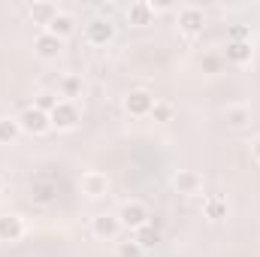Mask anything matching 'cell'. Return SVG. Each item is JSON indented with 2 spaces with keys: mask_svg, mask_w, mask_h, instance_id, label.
Instances as JSON below:
<instances>
[{
  "mask_svg": "<svg viewBox=\"0 0 260 257\" xmlns=\"http://www.w3.org/2000/svg\"><path fill=\"white\" fill-rule=\"evenodd\" d=\"M115 215H118L121 227H127V230H133V233H136L139 227L151 224V212H148V206L139 203V200H127V203H121V209H118Z\"/></svg>",
  "mask_w": 260,
  "mask_h": 257,
  "instance_id": "cell-1",
  "label": "cell"
},
{
  "mask_svg": "<svg viewBox=\"0 0 260 257\" xmlns=\"http://www.w3.org/2000/svg\"><path fill=\"white\" fill-rule=\"evenodd\" d=\"M49 118H52V130H58V133H70V130L79 127V121H82V112H79V106L76 103H70V100H61L52 112H49Z\"/></svg>",
  "mask_w": 260,
  "mask_h": 257,
  "instance_id": "cell-2",
  "label": "cell"
},
{
  "mask_svg": "<svg viewBox=\"0 0 260 257\" xmlns=\"http://www.w3.org/2000/svg\"><path fill=\"white\" fill-rule=\"evenodd\" d=\"M18 124H21V133H27V136H46L52 130V118H49V112H43L37 106H27L18 115Z\"/></svg>",
  "mask_w": 260,
  "mask_h": 257,
  "instance_id": "cell-3",
  "label": "cell"
},
{
  "mask_svg": "<svg viewBox=\"0 0 260 257\" xmlns=\"http://www.w3.org/2000/svg\"><path fill=\"white\" fill-rule=\"evenodd\" d=\"M151 109H154V94H151V91H145V88L127 91V97H124V112H127L130 118H148Z\"/></svg>",
  "mask_w": 260,
  "mask_h": 257,
  "instance_id": "cell-4",
  "label": "cell"
},
{
  "mask_svg": "<svg viewBox=\"0 0 260 257\" xmlns=\"http://www.w3.org/2000/svg\"><path fill=\"white\" fill-rule=\"evenodd\" d=\"M176 24H179V30H182L185 37H197V34H203V27H206V12H203L200 6H182V9L176 12Z\"/></svg>",
  "mask_w": 260,
  "mask_h": 257,
  "instance_id": "cell-5",
  "label": "cell"
},
{
  "mask_svg": "<svg viewBox=\"0 0 260 257\" xmlns=\"http://www.w3.org/2000/svg\"><path fill=\"white\" fill-rule=\"evenodd\" d=\"M85 40H88L91 46H106V43H112V40H115V24H112V18H103V15L91 18V21L85 24Z\"/></svg>",
  "mask_w": 260,
  "mask_h": 257,
  "instance_id": "cell-6",
  "label": "cell"
},
{
  "mask_svg": "<svg viewBox=\"0 0 260 257\" xmlns=\"http://www.w3.org/2000/svg\"><path fill=\"white\" fill-rule=\"evenodd\" d=\"M34 55H37L40 61H58V58L64 55V40H58V37H52L49 30H43V34H37V40H34Z\"/></svg>",
  "mask_w": 260,
  "mask_h": 257,
  "instance_id": "cell-7",
  "label": "cell"
},
{
  "mask_svg": "<svg viewBox=\"0 0 260 257\" xmlns=\"http://www.w3.org/2000/svg\"><path fill=\"white\" fill-rule=\"evenodd\" d=\"M121 230H124V227H121L118 215H109V212H103V215H94V218H91V233H94V239L112 242V239H115Z\"/></svg>",
  "mask_w": 260,
  "mask_h": 257,
  "instance_id": "cell-8",
  "label": "cell"
},
{
  "mask_svg": "<svg viewBox=\"0 0 260 257\" xmlns=\"http://www.w3.org/2000/svg\"><path fill=\"white\" fill-rule=\"evenodd\" d=\"M79 188H82L85 197L100 200V197H106V194H109V176H106V173H100V170H88V173H82Z\"/></svg>",
  "mask_w": 260,
  "mask_h": 257,
  "instance_id": "cell-9",
  "label": "cell"
},
{
  "mask_svg": "<svg viewBox=\"0 0 260 257\" xmlns=\"http://www.w3.org/2000/svg\"><path fill=\"white\" fill-rule=\"evenodd\" d=\"M24 233H27V224L21 215H15V212L0 215V242H18V239H24Z\"/></svg>",
  "mask_w": 260,
  "mask_h": 257,
  "instance_id": "cell-10",
  "label": "cell"
},
{
  "mask_svg": "<svg viewBox=\"0 0 260 257\" xmlns=\"http://www.w3.org/2000/svg\"><path fill=\"white\" fill-rule=\"evenodd\" d=\"M173 188L179 194H185V197H197V194L203 191V176L197 170H179L173 176Z\"/></svg>",
  "mask_w": 260,
  "mask_h": 257,
  "instance_id": "cell-11",
  "label": "cell"
},
{
  "mask_svg": "<svg viewBox=\"0 0 260 257\" xmlns=\"http://www.w3.org/2000/svg\"><path fill=\"white\" fill-rule=\"evenodd\" d=\"M58 12H61V9H58V3H52V0H37V3L27 9L30 21H34V24H40L43 30H46V27L58 18Z\"/></svg>",
  "mask_w": 260,
  "mask_h": 257,
  "instance_id": "cell-12",
  "label": "cell"
},
{
  "mask_svg": "<svg viewBox=\"0 0 260 257\" xmlns=\"http://www.w3.org/2000/svg\"><path fill=\"white\" fill-rule=\"evenodd\" d=\"M30 200H34L37 206H52V203L58 200V182H52V179L34 182V185H30Z\"/></svg>",
  "mask_w": 260,
  "mask_h": 257,
  "instance_id": "cell-13",
  "label": "cell"
},
{
  "mask_svg": "<svg viewBox=\"0 0 260 257\" xmlns=\"http://www.w3.org/2000/svg\"><path fill=\"white\" fill-rule=\"evenodd\" d=\"M82 76H76V73H64L61 76V82H58V97L61 100H70V103H76V97H82Z\"/></svg>",
  "mask_w": 260,
  "mask_h": 257,
  "instance_id": "cell-14",
  "label": "cell"
},
{
  "mask_svg": "<svg viewBox=\"0 0 260 257\" xmlns=\"http://www.w3.org/2000/svg\"><path fill=\"white\" fill-rule=\"evenodd\" d=\"M127 21L133 24V27H145V24L154 21V12H151L148 0H136V3H130L127 6Z\"/></svg>",
  "mask_w": 260,
  "mask_h": 257,
  "instance_id": "cell-15",
  "label": "cell"
},
{
  "mask_svg": "<svg viewBox=\"0 0 260 257\" xmlns=\"http://www.w3.org/2000/svg\"><path fill=\"white\" fill-rule=\"evenodd\" d=\"M224 121H227V127H245L248 121H251V106H245V103H233V106H227L224 109Z\"/></svg>",
  "mask_w": 260,
  "mask_h": 257,
  "instance_id": "cell-16",
  "label": "cell"
},
{
  "mask_svg": "<svg viewBox=\"0 0 260 257\" xmlns=\"http://www.w3.org/2000/svg\"><path fill=\"white\" fill-rule=\"evenodd\" d=\"M52 37H58V40H70L73 34H76V18L70 15V12H58V18L46 27Z\"/></svg>",
  "mask_w": 260,
  "mask_h": 257,
  "instance_id": "cell-17",
  "label": "cell"
},
{
  "mask_svg": "<svg viewBox=\"0 0 260 257\" xmlns=\"http://www.w3.org/2000/svg\"><path fill=\"white\" fill-rule=\"evenodd\" d=\"M251 58H254L251 43H227V61L230 64L245 67V64H251Z\"/></svg>",
  "mask_w": 260,
  "mask_h": 257,
  "instance_id": "cell-18",
  "label": "cell"
},
{
  "mask_svg": "<svg viewBox=\"0 0 260 257\" xmlns=\"http://www.w3.org/2000/svg\"><path fill=\"white\" fill-rule=\"evenodd\" d=\"M203 212H206V218H209V221H221V218H227V197H221V194L206 197Z\"/></svg>",
  "mask_w": 260,
  "mask_h": 257,
  "instance_id": "cell-19",
  "label": "cell"
},
{
  "mask_svg": "<svg viewBox=\"0 0 260 257\" xmlns=\"http://www.w3.org/2000/svg\"><path fill=\"white\" fill-rule=\"evenodd\" d=\"M18 136H21V124H18V118L3 115V118H0V145H15Z\"/></svg>",
  "mask_w": 260,
  "mask_h": 257,
  "instance_id": "cell-20",
  "label": "cell"
},
{
  "mask_svg": "<svg viewBox=\"0 0 260 257\" xmlns=\"http://www.w3.org/2000/svg\"><path fill=\"white\" fill-rule=\"evenodd\" d=\"M133 239H136V242L148 251V248H154V245L160 242V230H157L154 224H145V227H139V230L133 233Z\"/></svg>",
  "mask_w": 260,
  "mask_h": 257,
  "instance_id": "cell-21",
  "label": "cell"
},
{
  "mask_svg": "<svg viewBox=\"0 0 260 257\" xmlns=\"http://www.w3.org/2000/svg\"><path fill=\"white\" fill-rule=\"evenodd\" d=\"M173 115H176V106H173V103H167V100H154V109H151L148 118H154L157 124H167V121H173Z\"/></svg>",
  "mask_w": 260,
  "mask_h": 257,
  "instance_id": "cell-22",
  "label": "cell"
},
{
  "mask_svg": "<svg viewBox=\"0 0 260 257\" xmlns=\"http://www.w3.org/2000/svg\"><path fill=\"white\" fill-rule=\"evenodd\" d=\"M115 257H145V248H142L136 239H127V242H118Z\"/></svg>",
  "mask_w": 260,
  "mask_h": 257,
  "instance_id": "cell-23",
  "label": "cell"
},
{
  "mask_svg": "<svg viewBox=\"0 0 260 257\" xmlns=\"http://www.w3.org/2000/svg\"><path fill=\"white\" fill-rule=\"evenodd\" d=\"M58 103H61V97H58V94H40L34 106H37V109H43V112H52Z\"/></svg>",
  "mask_w": 260,
  "mask_h": 257,
  "instance_id": "cell-24",
  "label": "cell"
},
{
  "mask_svg": "<svg viewBox=\"0 0 260 257\" xmlns=\"http://www.w3.org/2000/svg\"><path fill=\"white\" fill-rule=\"evenodd\" d=\"M251 154H254V160L260 164V133L254 136V139H251Z\"/></svg>",
  "mask_w": 260,
  "mask_h": 257,
  "instance_id": "cell-25",
  "label": "cell"
},
{
  "mask_svg": "<svg viewBox=\"0 0 260 257\" xmlns=\"http://www.w3.org/2000/svg\"><path fill=\"white\" fill-rule=\"evenodd\" d=\"M0 191H3V179H0Z\"/></svg>",
  "mask_w": 260,
  "mask_h": 257,
  "instance_id": "cell-26",
  "label": "cell"
}]
</instances>
